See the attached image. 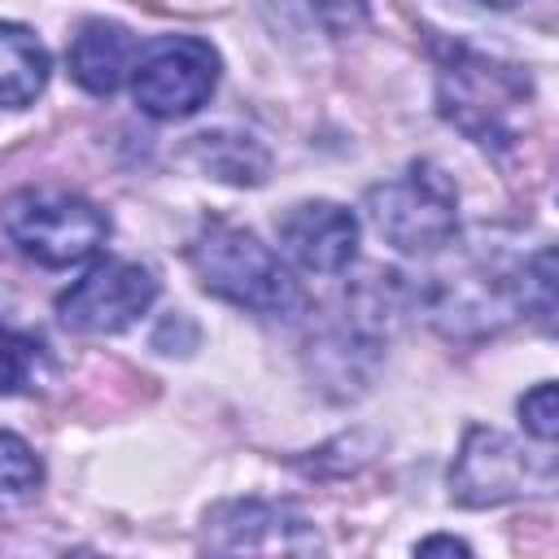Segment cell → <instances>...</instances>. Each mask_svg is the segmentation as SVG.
Returning a JSON list of instances; mask_svg holds the SVG:
<instances>
[{
    "instance_id": "15",
    "label": "cell",
    "mask_w": 559,
    "mask_h": 559,
    "mask_svg": "<svg viewBox=\"0 0 559 559\" xmlns=\"http://www.w3.org/2000/svg\"><path fill=\"white\" fill-rule=\"evenodd\" d=\"M44 480V463L39 454L17 437V432H4L0 428V493H31L35 485Z\"/></svg>"
},
{
    "instance_id": "14",
    "label": "cell",
    "mask_w": 559,
    "mask_h": 559,
    "mask_svg": "<svg viewBox=\"0 0 559 559\" xmlns=\"http://www.w3.org/2000/svg\"><path fill=\"white\" fill-rule=\"evenodd\" d=\"M39 358H44V345L35 336H22V332L0 323V397L26 393L35 384Z\"/></svg>"
},
{
    "instance_id": "2",
    "label": "cell",
    "mask_w": 559,
    "mask_h": 559,
    "mask_svg": "<svg viewBox=\"0 0 559 559\" xmlns=\"http://www.w3.org/2000/svg\"><path fill=\"white\" fill-rule=\"evenodd\" d=\"M188 262L205 293H214L240 310L280 314L297 301V284H293L284 258L271 245H262L249 227H236L223 218L201 223V231L188 245Z\"/></svg>"
},
{
    "instance_id": "8",
    "label": "cell",
    "mask_w": 559,
    "mask_h": 559,
    "mask_svg": "<svg viewBox=\"0 0 559 559\" xmlns=\"http://www.w3.org/2000/svg\"><path fill=\"white\" fill-rule=\"evenodd\" d=\"M205 546L218 555H314L323 550L314 524L288 502L236 498L205 515Z\"/></svg>"
},
{
    "instance_id": "17",
    "label": "cell",
    "mask_w": 559,
    "mask_h": 559,
    "mask_svg": "<svg viewBox=\"0 0 559 559\" xmlns=\"http://www.w3.org/2000/svg\"><path fill=\"white\" fill-rule=\"evenodd\" d=\"M415 550H419V555H432V550H450V555H467L472 546H467V542H459V537H428V542H419Z\"/></svg>"
},
{
    "instance_id": "13",
    "label": "cell",
    "mask_w": 559,
    "mask_h": 559,
    "mask_svg": "<svg viewBox=\"0 0 559 559\" xmlns=\"http://www.w3.org/2000/svg\"><path fill=\"white\" fill-rule=\"evenodd\" d=\"M280 4L301 26L328 35V39H345L367 26V0H280Z\"/></svg>"
},
{
    "instance_id": "10",
    "label": "cell",
    "mask_w": 559,
    "mask_h": 559,
    "mask_svg": "<svg viewBox=\"0 0 559 559\" xmlns=\"http://www.w3.org/2000/svg\"><path fill=\"white\" fill-rule=\"evenodd\" d=\"M66 61H70V79H74L83 92H92V96H114V92L122 87V79L131 74L135 35H131L122 22L92 17V22H83L79 35L70 39Z\"/></svg>"
},
{
    "instance_id": "12",
    "label": "cell",
    "mask_w": 559,
    "mask_h": 559,
    "mask_svg": "<svg viewBox=\"0 0 559 559\" xmlns=\"http://www.w3.org/2000/svg\"><path fill=\"white\" fill-rule=\"evenodd\" d=\"M48 48L17 22H0V109L31 105L48 83Z\"/></svg>"
},
{
    "instance_id": "6",
    "label": "cell",
    "mask_w": 559,
    "mask_h": 559,
    "mask_svg": "<svg viewBox=\"0 0 559 559\" xmlns=\"http://www.w3.org/2000/svg\"><path fill=\"white\" fill-rule=\"evenodd\" d=\"M218 87V52L201 35H157L131 61V96L148 118H188Z\"/></svg>"
},
{
    "instance_id": "16",
    "label": "cell",
    "mask_w": 559,
    "mask_h": 559,
    "mask_svg": "<svg viewBox=\"0 0 559 559\" xmlns=\"http://www.w3.org/2000/svg\"><path fill=\"white\" fill-rule=\"evenodd\" d=\"M520 419H524V432L533 441H555L559 432V406H555V380H542L533 384L524 397H520Z\"/></svg>"
},
{
    "instance_id": "1",
    "label": "cell",
    "mask_w": 559,
    "mask_h": 559,
    "mask_svg": "<svg viewBox=\"0 0 559 559\" xmlns=\"http://www.w3.org/2000/svg\"><path fill=\"white\" fill-rule=\"evenodd\" d=\"M533 83L524 70L467 44H437V109L485 153H511L524 140Z\"/></svg>"
},
{
    "instance_id": "5",
    "label": "cell",
    "mask_w": 559,
    "mask_h": 559,
    "mask_svg": "<svg viewBox=\"0 0 559 559\" xmlns=\"http://www.w3.org/2000/svg\"><path fill=\"white\" fill-rule=\"evenodd\" d=\"M555 489V454L550 445L528 450L498 428L472 424L450 467V498L459 507H498L515 498H542Z\"/></svg>"
},
{
    "instance_id": "4",
    "label": "cell",
    "mask_w": 559,
    "mask_h": 559,
    "mask_svg": "<svg viewBox=\"0 0 559 559\" xmlns=\"http://www.w3.org/2000/svg\"><path fill=\"white\" fill-rule=\"evenodd\" d=\"M362 210L397 253H441L459 231V188L437 162H411L402 175L371 183Z\"/></svg>"
},
{
    "instance_id": "3",
    "label": "cell",
    "mask_w": 559,
    "mask_h": 559,
    "mask_svg": "<svg viewBox=\"0 0 559 559\" xmlns=\"http://www.w3.org/2000/svg\"><path fill=\"white\" fill-rule=\"evenodd\" d=\"M0 227H4L9 245L39 266H79L109 236L105 210L66 188L9 192L0 201Z\"/></svg>"
},
{
    "instance_id": "9",
    "label": "cell",
    "mask_w": 559,
    "mask_h": 559,
    "mask_svg": "<svg viewBox=\"0 0 559 559\" xmlns=\"http://www.w3.org/2000/svg\"><path fill=\"white\" fill-rule=\"evenodd\" d=\"M275 231L284 253L314 275H336L358 253V218L341 201H297L275 218Z\"/></svg>"
},
{
    "instance_id": "11",
    "label": "cell",
    "mask_w": 559,
    "mask_h": 559,
    "mask_svg": "<svg viewBox=\"0 0 559 559\" xmlns=\"http://www.w3.org/2000/svg\"><path fill=\"white\" fill-rule=\"evenodd\" d=\"M188 157L218 183H236V188H258L271 170V153L240 131H201L188 144Z\"/></svg>"
},
{
    "instance_id": "7",
    "label": "cell",
    "mask_w": 559,
    "mask_h": 559,
    "mask_svg": "<svg viewBox=\"0 0 559 559\" xmlns=\"http://www.w3.org/2000/svg\"><path fill=\"white\" fill-rule=\"evenodd\" d=\"M153 301H157V275L148 266L127 258H105L57 297V319L83 336H114L127 332L140 314H148Z\"/></svg>"
}]
</instances>
